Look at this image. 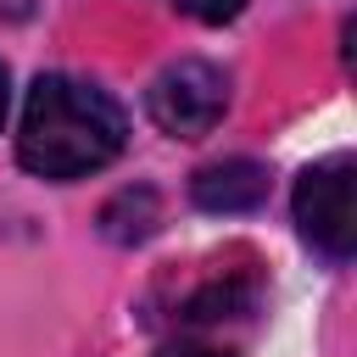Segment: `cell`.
Returning <instances> with one entry per match:
<instances>
[{"instance_id":"cell-1","label":"cell","mask_w":357,"mask_h":357,"mask_svg":"<svg viewBox=\"0 0 357 357\" xmlns=\"http://www.w3.org/2000/svg\"><path fill=\"white\" fill-rule=\"evenodd\" d=\"M123 139H128V123L106 89L73 73H45L22 106L17 162L39 178H84L106 167L123 151Z\"/></svg>"},{"instance_id":"cell-2","label":"cell","mask_w":357,"mask_h":357,"mask_svg":"<svg viewBox=\"0 0 357 357\" xmlns=\"http://www.w3.org/2000/svg\"><path fill=\"white\" fill-rule=\"evenodd\" d=\"M296 229L329 262L351 257V245H357V212H351V156L346 151L312 162L296 178Z\"/></svg>"},{"instance_id":"cell-3","label":"cell","mask_w":357,"mask_h":357,"mask_svg":"<svg viewBox=\"0 0 357 357\" xmlns=\"http://www.w3.org/2000/svg\"><path fill=\"white\" fill-rule=\"evenodd\" d=\"M145 106H151V123H156L162 134H173V139H201V134H212L218 117L229 112V78H223V67L190 56V61H173V67L156 73Z\"/></svg>"},{"instance_id":"cell-4","label":"cell","mask_w":357,"mask_h":357,"mask_svg":"<svg viewBox=\"0 0 357 357\" xmlns=\"http://www.w3.org/2000/svg\"><path fill=\"white\" fill-rule=\"evenodd\" d=\"M195 206L201 212H251L268 201V167L251 162V156H229V162H212L195 173L190 184Z\"/></svg>"},{"instance_id":"cell-5","label":"cell","mask_w":357,"mask_h":357,"mask_svg":"<svg viewBox=\"0 0 357 357\" xmlns=\"http://www.w3.org/2000/svg\"><path fill=\"white\" fill-rule=\"evenodd\" d=\"M156 223H162V206H156V190H151V184L117 190V195L100 206V229H106V240H117V245H134V240L156 234Z\"/></svg>"},{"instance_id":"cell-6","label":"cell","mask_w":357,"mask_h":357,"mask_svg":"<svg viewBox=\"0 0 357 357\" xmlns=\"http://www.w3.org/2000/svg\"><path fill=\"white\" fill-rule=\"evenodd\" d=\"M173 6L190 11V17H201V22H229V17L245 11V0H173Z\"/></svg>"},{"instance_id":"cell-7","label":"cell","mask_w":357,"mask_h":357,"mask_svg":"<svg viewBox=\"0 0 357 357\" xmlns=\"http://www.w3.org/2000/svg\"><path fill=\"white\" fill-rule=\"evenodd\" d=\"M156 357H234V351H218V346H195V340H178V346H162Z\"/></svg>"},{"instance_id":"cell-8","label":"cell","mask_w":357,"mask_h":357,"mask_svg":"<svg viewBox=\"0 0 357 357\" xmlns=\"http://www.w3.org/2000/svg\"><path fill=\"white\" fill-rule=\"evenodd\" d=\"M0 11H6V17H22V11H28V0H0Z\"/></svg>"},{"instance_id":"cell-9","label":"cell","mask_w":357,"mask_h":357,"mask_svg":"<svg viewBox=\"0 0 357 357\" xmlns=\"http://www.w3.org/2000/svg\"><path fill=\"white\" fill-rule=\"evenodd\" d=\"M6 100H11V89H6V67H0V123H6Z\"/></svg>"}]
</instances>
